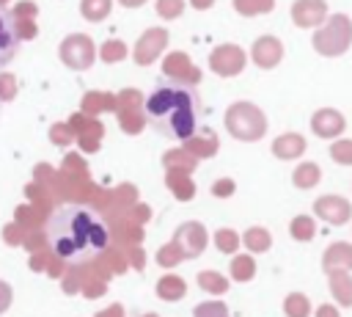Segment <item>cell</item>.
I'll return each instance as SVG.
<instances>
[{
	"instance_id": "2e32d148",
	"label": "cell",
	"mask_w": 352,
	"mask_h": 317,
	"mask_svg": "<svg viewBox=\"0 0 352 317\" xmlns=\"http://www.w3.org/2000/svg\"><path fill=\"white\" fill-rule=\"evenodd\" d=\"M192 314L195 317H228V311H226L223 303H201V306H195Z\"/></svg>"
},
{
	"instance_id": "4fadbf2b",
	"label": "cell",
	"mask_w": 352,
	"mask_h": 317,
	"mask_svg": "<svg viewBox=\"0 0 352 317\" xmlns=\"http://www.w3.org/2000/svg\"><path fill=\"white\" fill-rule=\"evenodd\" d=\"M245 243H248V248H253V251H267V248H270V234H267L264 229H250V232L245 234Z\"/></svg>"
},
{
	"instance_id": "3957f363",
	"label": "cell",
	"mask_w": 352,
	"mask_h": 317,
	"mask_svg": "<svg viewBox=\"0 0 352 317\" xmlns=\"http://www.w3.org/2000/svg\"><path fill=\"white\" fill-rule=\"evenodd\" d=\"M16 52H19V30H16V22H14L11 11H6L0 6V69L6 63H11Z\"/></svg>"
},
{
	"instance_id": "6da1fadb",
	"label": "cell",
	"mask_w": 352,
	"mask_h": 317,
	"mask_svg": "<svg viewBox=\"0 0 352 317\" xmlns=\"http://www.w3.org/2000/svg\"><path fill=\"white\" fill-rule=\"evenodd\" d=\"M47 243L69 265H82L96 259L110 245L107 221L88 204H60L47 218Z\"/></svg>"
},
{
	"instance_id": "52a82bcc",
	"label": "cell",
	"mask_w": 352,
	"mask_h": 317,
	"mask_svg": "<svg viewBox=\"0 0 352 317\" xmlns=\"http://www.w3.org/2000/svg\"><path fill=\"white\" fill-rule=\"evenodd\" d=\"M278 55H280V50H278V44H275V39H258V44H256V61H258V66H275V61H278Z\"/></svg>"
},
{
	"instance_id": "8fae6325",
	"label": "cell",
	"mask_w": 352,
	"mask_h": 317,
	"mask_svg": "<svg viewBox=\"0 0 352 317\" xmlns=\"http://www.w3.org/2000/svg\"><path fill=\"white\" fill-rule=\"evenodd\" d=\"M231 273H234L236 281L253 278V259H250V256H236V259L231 262Z\"/></svg>"
},
{
	"instance_id": "ba28073f",
	"label": "cell",
	"mask_w": 352,
	"mask_h": 317,
	"mask_svg": "<svg viewBox=\"0 0 352 317\" xmlns=\"http://www.w3.org/2000/svg\"><path fill=\"white\" fill-rule=\"evenodd\" d=\"M336 265L349 267V265H352V248H346V245H333V248H327V251H324V267L330 270V267H336Z\"/></svg>"
},
{
	"instance_id": "8992f818",
	"label": "cell",
	"mask_w": 352,
	"mask_h": 317,
	"mask_svg": "<svg viewBox=\"0 0 352 317\" xmlns=\"http://www.w3.org/2000/svg\"><path fill=\"white\" fill-rule=\"evenodd\" d=\"M176 240H179V245H182V243H187V248H184V254H187V256H195V254H201V251H204V245H206V232H204V226H201V223H187V226H182V229H179Z\"/></svg>"
},
{
	"instance_id": "ffe728a7",
	"label": "cell",
	"mask_w": 352,
	"mask_h": 317,
	"mask_svg": "<svg viewBox=\"0 0 352 317\" xmlns=\"http://www.w3.org/2000/svg\"><path fill=\"white\" fill-rule=\"evenodd\" d=\"M319 317H338V311H336L333 306H322V309H319Z\"/></svg>"
},
{
	"instance_id": "30bf717a",
	"label": "cell",
	"mask_w": 352,
	"mask_h": 317,
	"mask_svg": "<svg viewBox=\"0 0 352 317\" xmlns=\"http://www.w3.org/2000/svg\"><path fill=\"white\" fill-rule=\"evenodd\" d=\"M160 295H162V298H168V300L182 298V295H184V281H182V278H176V276H165V278L160 281Z\"/></svg>"
},
{
	"instance_id": "5bb4252c",
	"label": "cell",
	"mask_w": 352,
	"mask_h": 317,
	"mask_svg": "<svg viewBox=\"0 0 352 317\" xmlns=\"http://www.w3.org/2000/svg\"><path fill=\"white\" fill-rule=\"evenodd\" d=\"M198 284H201L204 289H209V292H226V289H228L226 278L217 276V273H201V276H198Z\"/></svg>"
},
{
	"instance_id": "5b68a950",
	"label": "cell",
	"mask_w": 352,
	"mask_h": 317,
	"mask_svg": "<svg viewBox=\"0 0 352 317\" xmlns=\"http://www.w3.org/2000/svg\"><path fill=\"white\" fill-rule=\"evenodd\" d=\"M316 212H319L324 221L341 226V223H346V218H349V204H346L344 198L327 196V198H319V201H316Z\"/></svg>"
},
{
	"instance_id": "ac0fdd59",
	"label": "cell",
	"mask_w": 352,
	"mask_h": 317,
	"mask_svg": "<svg viewBox=\"0 0 352 317\" xmlns=\"http://www.w3.org/2000/svg\"><path fill=\"white\" fill-rule=\"evenodd\" d=\"M214 243H217V248L220 251H234L236 248V234L234 232H228V229H223V232H217V237H214Z\"/></svg>"
},
{
	"instance_id": "44dd1931",
	"label": "cell",
	"mask_w": 352,
	"mask_h": 317,
	"mask_svg": "<svg viewBox=\"0 0 352 317\" xmlns=\"http://www.w3.org/2000/svg\"><path fill=\"white\" fill-rule=\"evenodd\" d=\"M212 190H214V193H217V196H220V193H228V190H231V182H223V185H220V182H217V185H214V187H212Z\"/></svg>"
},
{
	"instance_id": "9c48e42d",
	"label": "cell",
	"mask_w": 352,
	"mask_h": 317,
	"mask_svg": "<svg viewBox=\"0 0 352 317\" xmlns=\"http://www.w3.org/2000/svg\"><path fill=\"white\" fill-rule=\"evenodd\" d=\"M300 152H302V141L297 135H289V138L275 141V154L278 157H297Z\"/></svg>"
},
{
	"instance_id": "277c9868",
	"label": "cell",
	"mask_w": 352,
	"mask_h": 317,
	"mask_svg": "<svg viewBox=\"0 0 352 317\" xmlns=\"http://www.w3.org/2000/svg\"><path fill=\"white\" fill-rule=\"evenodd\" d=\"M63 58H66L69 66H74V69L88 66V63H91V41H88L85 36H72V39H66V44H63Z\"/></svg>"
},
{
	"instance_id": "e0dca14e",
	"label": "cell",
	"mask_w": 352,
	"mask_h": 317,
	"mask_svg": "<svg viewBox=\"0 0 352 317\" xmlns=\"http://www.w3.org/2000/svg\"><path fill=\"white\" fill-rule=\"evenodd\" d=\"M316 179H319V168H316V165H302V168L297 171V185H300V187L316 185Z\"/></svg>"
},
{
	"instance_id": "7c38bea8",
	"label": "cell",
	"mask_w": 352,
	"mask_h": 317,
	"mask_svg": "<svg viewBox=\"0 0 352 317\" xmlns=\"http://www.w3.org/2000/svg\"><path fill=\"white\" fill-rule=\"evenodd\" d=\"M283 309H286L289 317H308V300L302 295H289Z\"/></svg>"
},
{
	"instance_id": "9a60e30c",
	"label": "cell",
	"mask_w": 352,
	"mask_h": 317,
	"mask_svg": "<svg viewBox=\"0 0 352 317\" xmlns=\"http://www.w3.org/2000/svg\"><path fill=\"white\" fill-rule=\"evenodd\" d=\"M292 234H294L297 240H308V237H314V221L305 218V215H300V218L292 223Z\"/></svg>"
},
{
	"instance_id": "7a4b0ae2",
	"label": "cell",
	"mask_w": 352,
	"mask_h": 317,
	"mask_svg": "<svg viewBox=\"0 0 352 317\" xmlns=\"http://www.w3.org/2000/svg\"><path fill=\"white\" fill-rule=\"evenodd\" d=\"M198 94L187 83H160L146 99V116L154 130L170 141H187L198 127Z\"/></svg>"
},
{
	"instance_id": "d6986e66",
	"label": "cell",
	"mask_w": 352,
	"mask_h": 317,
	"mask_svg": "<svg viewBox=\"0 0 352 317\" xmlns=\"http://www.w3.org/2000/svg\"><path fill=\"white\" fill-rule=\"evenodd\" d=\"M333 157H336L338 163H349V160H352V143H341V146H336V149H333Z\"/></svg>"
}]
</instances>
